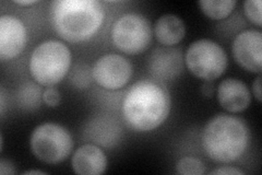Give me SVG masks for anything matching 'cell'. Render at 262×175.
Returning <instances> with one entry per match:
<instances>
[{"instance_id":"obj_1","label":"cell","mask_w":262,"mask_h":175,"mask_svg":"<svg viewBox=\"0 0 262 175\" xmlns=\"http://www.w3.org/2000/svg\"><path fill=\"white\" fill-rule=\"evenodd\" d=\"M170 94L163 82L142 79L134 83L122 102V115L128 127L136 131H151L168 118Z\"/></svg>"},{"instance_id":"obj_2","label":"cell","mask_w":262,"mask_h":175,"mask_svg":"<svg viewBox=\"0 0 262 175\" xmlns=\"http://www.w3.org/2000/svg\"><path fill=\"white\" fill-rule=\"evenodd\" d=\"M104 16L97 0H57L51 6L52 26L69 43L91 40L100 31Z\"/></svg>"},{"instance_id":"obj_3","label":"cell","mask_w":262,"mask_h":175,"mask_svg":"<svg viewBox=\"0 0 262 175\" xmlns=\"http://www.w3.org/2000/svg\"><path fill=\"white\" fill-rule=\"evenodd\" d=\"M250 130L246 122L237 116L219 114L203 128L202 146L211 160L231 163L247 151Z\"/></svg>"},{"instance_id":"obj_4","label":"cell","mask_w":262,"mask_h":175,"mask_svg":"<svg viewBox=\"0 0 262 175\" xmlns=\"http://www.w3.org/2000/svg\"><path fill=\"white\" fill-rule=\"evenodd\" d=\"M71 61L72 55L67 45L57 40H47L30 57L31 76L40 86L54 87L67 76Z\"/></svg>"},{"instance_id":"obj_5","label":"cell","mask_w":262,"mask_h":175,"mask_svg":"<svg viewBox=\"0 0 262 175\" xmlns=\"http://www.w3.org/2000/svg\"><path fill=\"white\" fill-rule=\"evenodd\" d=\"M31 151L39 161L56 164L64 161L73 149L70 132L61 125L45 123L33 130L30 138Z\"/></svg>"},{"instance_id":"obj_6","label":"cell","mask_w":262,"mask_h":175,"mask_svg":"<svg viewBox=\"0 0 262 175\" xmlns=\"http://www.w3.org/2000/svg\"><path fill=\"white\" fill-rule=\"evenodd\" d=\"M224 48L209 38L196 40L188 47L185 63L194 77L206 81L220 78L227 68Z\"/></svg>"},{"instance_id":"obj_7","label":"cell","mask_w":262,"mask_h":175,"mask_svg":"<svg viewBox=\"0 0 262 175\" xmlns=\"http://www.w3.org/2000/svg\"><path fill=\"white\" fill-rule=\"evenodd\" d=\"M111 36L114 45L127 55H139L150 46L153 30L144 15L136 12L122 14L113 24Z\"/></svg>"},{"instance_id":"obj_8","label":"cell","mask_w":262,"mask_h":175,"mask_svg":"<svg viewBox=\"0 0 262 175\" xmlns=\"http://www.w3.org/2000/svg\"><path fill=\"white\" fill-rule=\"evenodd\" d=\"M92 78L98 86L107 90L125 87L134 73V67L126 57L118 54L101 56L92 67Z\"/></svg>"},{"instance_id":"obj_9","label":"cell","mask_w":262,"mask_h":175,"mask_svg":"<svg viewBox=\"0 0 262 175\" xmlns=\"http://www.w3.org/2000/svg\"><path fill=\"white\" fill-rule=\"evenodd\" d=\"M236 63L253 73L262 69V33L258 30H246L237 35L232 45Z\"/></svg>"},{"instance_id":"obj_10","label":"cell","mask_w":262,"mask_h":175,"mask_svg":"<svg viewBox=\"0 0 262 175\" xmlns=\"http://www.w3.org/2000/svg\"><path fill=\"white\" fill-rule=\"evenodd\" d=\"M28 32L24 23L15 15L0 16V58L10 61L18 57L26 47Z\"/></svg>"},{"instance_id":"obj_11","label":"cell","mask_w":262,"mask_h":175,"mask_svg":"<svg viewBox=\"0 0 262 175\" xmlns=\"http://www.w3.org/2000/svg\"><path fill=\"white\" fill-rule=\"evenodd\" d=\"M184 68V57L178 48H158L150 57L149 69L158 81L177 78Z\"/></svg>"},{"instance_id":"obj_12","label":"cell","mask_w":262,"mask_h":175,"mask_svg":"<svg viewBox=\"0 0 262 175\" xmlns=\"http://www.w3.org/2000/svg\"><path fill=\"white\" fill-rule=\"evenodd\" d=\"M217 102L229 113H241L250 105L251 93L242 80L227 78L217 87Z\"/></svg>"},{"instance_id":"obj_13","label":"cell","mask_w":262,"mask_h":175,"mask_svg":"<svg viewBox=\"0 0 262 175\" xmlns=\"http://www.w3.org/2000/svg\"><path fill=\"white\" fill-rule=\"evenodd\" d=\"M107 157L103 150L93 144L79 147L72 154L71 166L79 175H100L107 169Z\"/></svg>"},{"instance_id":"obj_14","label":"cell","mask_w":262,"mask_h":175,"mask_svg":"<svg viewBox=\"0 0 262 175\" xmlns=\"http://www.w3.org/2000/svg\"><path fill=\"white\" fill-rule=\"evenodd\" d=\"M153 33L160 44L171 47L185 37L186 24L178 15L166 13L155 21Z\"/></svg>"},{"instance_id":"obj_15","label":"cell","mask_w":262,"mask_h":175,"mask_svg":"<svg viewBox=\"0 0 262 175\" xmlns=\"http://www.w3.org/2000/svg\"><path fill=\"white\" fill-rule=\"evenodd\" d=\"M198 5L208 18L212 20H223L233 12L236 2L234 0H201Z\"/></svg>"},{"instance_id":"obj_16","label":"cell","mask_w":262,"mask_h":175,"mask_svg":"<svg viewBox=\"0 0 262 175\" xmlns=\"http://www.w3.org/2000/svg\"><path fill=\"white\" fill-rule=\"evenodd\" d=\"M176 171L183 175H201L206 173V165L195 157H184L176 163Z\"/></svg>"},{"instance_id":"obj_17","label":"cell","mask_w":262,"mask_h":175,"mask_svg":"<svg viewBox=\"0 0 262 175\" xmlns=\"http://www.w3.org/2000/svg\"><path fill=\"white\" fill-rule=\"evenodd\" d=\"M20 100L21 105L27 108H36L39 105L40 96H43V93H40V90L37 86L28 83L20 90Z\"/></svg>"},{"instance_id":"obj_18","label":"cell","mask_w":262,"mask_h":175,"mask_svg":"<svg viewBox=\"0 0 262 175\" xmlns=\"http://www.w3.org/2000/svg\"><path fill=\"white\" fill-rule=\"evenodd\" d=\"M261 6V0H247L244 3V12L246 16L257 27H261L262 24Z\"/></svg>"},{"instance_id":"obj_19","label":"cell","mask_w":262,"mask_h":175,"mask_svg":"<svg viewBox=\"0 0 262 175\" xmlns=\"http://www.w3.org/2000/svg\"><path fill=\"white\" fill-rule=\"evenodd\" d=\"M43 101L44 103L49 106V107H56L58 106V104L60 103L61 100V95L59 93V91L57 90L54 87H47L44 92H43Z\"/></svg>"},{"instance_id":"obj_20","label":"cell","mask_w":262,"mask_h":175,"mask_svg":"<svg viewBox=\"0 0 262 175\" xmlns=\"http://www.w3.org/2000/svg\"><path fill=\"white\" fill-rule=\"evenodd\" d=\"M210 174L212 175H244L245 172L237 168H234V166H221V168L211 171Z\"/></svg>"},{"instance_id":"obj_21","label":"cell","mask_w":262,"mask_h":175,"mask_svg":"<svg viewBox=\"0 0 262 175\" xmlns=\"http://www.w3.org/2000/svg\"><path fill=\"white\" fill-rule=\"evenodd\" d=\"M0 174H2V175L15 174V170H14L13 164L10 161L3 159L2 161H0Z\"/></svg>"},{"instance_id":"obj_22","label":"cell","mask_w":262,"mask_h":175,"mask_svg":"<svg viewBox=\"0 0 262 175\" xmlns=\"http://www.w3.org/2000/svg\"><path fill=\"white\" fill-rule=\"evenodd\" d=\"M252 93L258 102H261V77H257L252 82Z\"/></svg>"},{"instance_id":"obj_23","label":"cell","mask_w":262,"mask_h":175,"mask_svg":"<svg viewBox=\"0 0 262 175\" xmlns=\"http://www.w3.org/2000/svg\"><path fill=\"white\" fill-rule=\"evenodd\" d=\"M38 2L37 0H15L14 4L16 5H21V6H32V5H35Z\"/></svg>"},{"instance_id":"obj_24","label":"cell","mask_w":262,"mask_h":175,"mask_svg":"<svg viewBox=\"0 0 262 175\" xmlns=\"http://www.w3.org/2000/svg\"><path fill=\"white\" fill-rule=\"evenodd\" d=\"M5 95H4V90H2V93H0V111H2V116L5 115Z\"/></svg>"},{"instance_id":"obj_25","label":"cell","mask_w":262,"mask_h":175,"mask_svg":"<svg viewBox=\"0 0 262 175\" xmlns=\"http://www.w3.org/2000/svg\"><path fill=\"white\" fill-rule=\"evenodd\" d=\"M22 174H40V175H45L47 173L43 172V171H38V170H29V171H24Z\"/></svg>"}]
</instances>
